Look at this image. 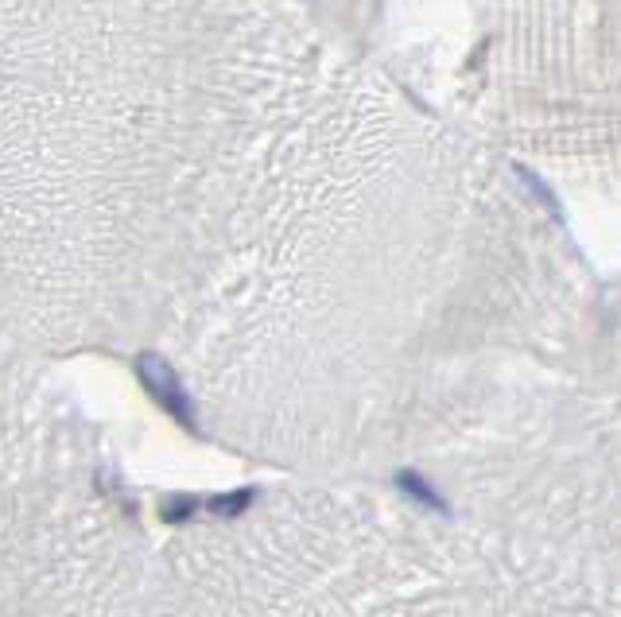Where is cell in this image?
<instances>
[{"label": "cell", "mask_w": 621, "mask_h": 617, "mask_svg": "<svg viewBox=\"0 0 621 617\" xmlns=\"http://www.w3.org/2000/svg\"><path fill=\"white\" fill-rule=\"evenodd\" d=\"M400 486L408 489V493H416V497H420V501H427V505H435V509H443V501H439V497L431 493V486H427V482H420L416 474H400Z\"/></svg>", "instance_id": "obj_1"}]
</instances>
